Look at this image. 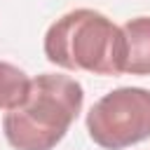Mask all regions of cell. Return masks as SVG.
I'll use <instances>...</instances> for the list:
<instances>
[{"mask_svg": "<svg viewBox=\"0 0 150 150\" xmlns=\"http://www.w3.org/2000/svg\"><path fill=\"white\" fill-rule=\"evenodd\" d=\"M87 131L105 150H122L150 138V89L120 87L108 91L89 108Z\"/></svg>", "mask_w": 150, "mask_h": 150, "instance_id": "cell-3", "label": "cell"}, {"mask_svg": "<svg viewBox=\"0 0 150 150\" xmlns=\"http://www.w3.org/2000/svg\"><path fill=\"white\" fill-rule=\"evenodd\" d=\"M82 87L77 80L42 73L30 80L26 98L5 112L2 129L16 150H52L82 110Z\"/></svg>", "mask_w": 150, "mask_h": 150, "instance_id": "cell-1", "label": "cell"}, {"mask_svg": "<svg viewBox=\"0 0 150 150\" xmlns=\"http://www.w3.org/2000/svg\"><path fill=\"white\" fill-rule=\"evenodd\" d=\"M127 56L124 73L150 75V16H136L122 26Z\"/></svg>", "mask_w": 150, "mask_h": 150, "instance_id": "cell-4", "label": "cell"}, {"mask_svg": "<svg viewBox=\"0 0 150 150\" xmlns=\"http://www.w3.org/2000/svg\"><path fill=\"white\" fill-rule=\"evenodd\" d=\"M28 84H30V80L21 68H16L7 61H0V108L2 110L16 108L26 98Z\"/></svg>", "mask_w": 150, "mask_h": 150, "instance_id": "cell-5", "label": "cell"}, {"mask_svg": "<svg viewBox=\"0 0 150 150\" xmlns=\"http://www.w3.org/2000/svg\"><path fill=\"white\" fill-rule=\"evenodd\" d=\"M45 56L66 70L120 75L127 56L124 33L101 12L73 9L47 28Z\"/></svg>", "mask_w": 150, "mask_h": 150, "instance_id": "cell-2", "label": "cell"}]
</instances>
